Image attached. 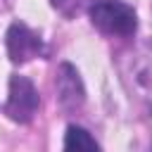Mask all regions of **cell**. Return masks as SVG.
<instances>
[{"label": "cell", "instance_id": "cell-1", "mask_svg": "<svg viewBox=\"0 0 152 152\" xmlns=\"http://www.w3.org/2000/svg\"><path fill=\"white\" fill-rule=\"evenodd\" d=\"M93 26L109 36H133L138 28V14L121 0H95L88 7Z\"/></svg>", "mask_w": 152, "mask_h": 152}, {"label": "cell", "instance_id": "cell-2", "mask_svg": "<svg viewBox=\"0 0 152 152\" xmlns=\"http://www.w3.org/2000/svg\"><path fill=\"white\" fill-rule=\"evenodd\" d=\"M38 104H40V97H38L36 86H33L26 76L14 74V76L10 78L5 114H7L12 121H17V124H28V121L36 116Z\"/></svg>", "mask_w": 152, "mask_h": 152}, {"label": "cell", "instance_id": "cell-3", "mask_svg": "<svg viewBox=\"0 0 152 152\" xmlns=\"http://www.w3.org/2000/svg\"><path fill=\"white\" fill-rule=\"evenodd\" d=\"M5 43H7V55L14 64H24L33 57H40L43 55V40L36 31H31L26 24L21 21H14L10 28H7V36H5Z\"/></svg>", "mask_w": 152, "mask_h": 152}, {"label": "cell", "instance_id": "cell-4", "mask_svg": "<svg viewBox=\"0 0 152 152\" xmlns=\"http://www.w3.org/2000/svg\"><path fill=\"white\" fill-rule=\"evenodd\" d=\"M55 88H57V100H59V104H62L64 109H69V112L78 109V107L86 102L83 81H81L78 71H76L69 62L59 64V69H57V74H55Z\"/></svg>", "mask_w": 152, "mask_h": 152}, {"label": "cell", "instance_id": "cell-5", "mask_svg": "<svg viewBox=\"0 0 152 152\" xmlns=\"http://www.w3.org/2000/svg\"><path fill=\"white\" fill-rule=\"evenodd\" d=\"M64 150H100V145L86 128L69 126L64 133Z\"/></svg>", "mask_w": 152, "mask_h": 152}, {"label": "cell", "instance_id": "cell-6", "mask_svg": "<svg viewBox=\"0 0 152 152\" xmlns=\"http://www.w3.org/2000/svg\"><path fill=\"white\" fill-rule=\"evenodd\" d=\"M95 0H52V5L59 10V12H64L66 17H71L74 12H78L81 7H90Z\"/></svg>", "mask_w": 152, "mask_h": 152}]
</instances>
